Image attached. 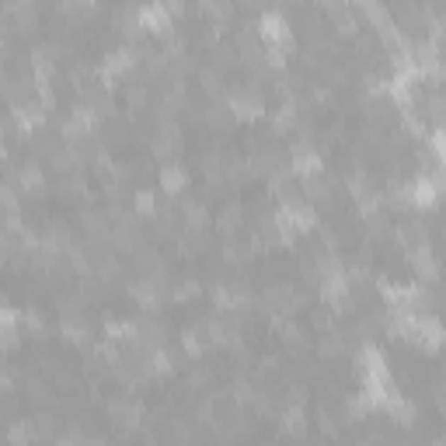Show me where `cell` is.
I'll use <instances>...</instances> for the list:
<instances>
[{
	"instance_id": "1",
	"label": "cell",
	"mask_w": 446,
	"mask_h": 446,
	"mask_svg": "<svg viewBox=\"0 0 446 446\" xmlns=\"http://www.w3.org/2000/svg\"><path fill=\"white\" fill-rule=\"evenodd\" d=\"M223 105L230 108V116H234V119L255 122L262 112H265V91H262V84H258V81H247V84H241L238 91H230Z\"/></svg>"
},
{
	"instance_id": "2",
	"label": "cell",
	"mask_w": 446,
	"mask_h": 446,
	"mask_svg": "<svg viewBox=\"0 0 446 446\" xmlns=\"http://www.w3.org/2000/svg\"><path fill=\"white\" fill-rule=\"evenodd\" d=\"M258 39L265 42V45H276V49H289L293 28H289L286 14H279V11H265L262 21H258Z\"/></svg>"
},
{
	"instance_id": "3",
	"label": "cell",
	"mask_w": 446,
	"mask_h": 446,
	"mask_svg": "<svg viewBox=\"0 0 446 446\" xmlns=\"http://www.w3.org/2000/svg\"><path fill=\"white\" fill-rule=\"evenodd\" d=\"M289 171H293L296 178L314 174V171H325L321 154H318V147H314L311 140H296V143L289 147Z\"/></svg>"
},
{
	"instance_id": "4",
	"label": "cell",
	"mask_w": 446,
	"mask_h": 446,
	"mask_svg": "<svg viewBox=\"0 0 446 446\" xmlns=\"http://www.w3.org/2000/svg\"><path fill=\"white\" fill-rule=\"evenodd\" d=\"M335 174H328V171H314V174H303L300 178V196L307 199V203H331V196H335Z\"/></svg>"
},
{
	"instance_id": "5",
	"label": "cell",
	"mask_w": 446,
	"mask_h": 446,
	"mask_svg": "<svg viewBox=\"0 0 446 446\" xmlns=\"http://www.w3.org/2000/svg\"><path fill=\"white\" fill-rule=\"evenodd\" d=\"M325 14L335 21V32H338V35H356V32H359V14H356V7H349V4H325Z\"/></svg>"
},
{
	"instance_id": "6",
	"label": "cell",
	"mask_w": 446,
	"mask_h": 446,
	"mask_svg": "<svg viewBox=\"0 0 446 446\" xmlns=\"http://www.w3.org/2000/svg\"><path fill=\"white\" fill-rule=\"evenodd\" d=\"M394 238H398V244H401L405 251L429 247V230H425V223H418V220H408V223H401V227L394 230Z\"/></svg>"
},
{
	"instance_id": "7",
	"label": "cell",
	"mask_w": 446,
	"mask_h": 446,
	"mask_svg": "<svg viewBox=\"0 0 446 446\" xmlns=\"http://www.w3.org/2000/svg\"><path fill=\"white\" fill-rule=\"evenodd\" d=\"M408 262H411V269L418 272V279L436 283V276H440V262H436L433 247H418V251H411V255H408Z\"/></svg>"
},
{
	"instance_id": "8",
	"label": "cell",
	"mask_w": 446,
	"mask_h": 446,
	"mask_svg": "<svg viewBox=\"0 0 446 446\" xmlns=\"http://www.w3.org/2000/svg\"><path fill=\"white\" fill-rule=\"evenodd\" d=\"M39 433H35V422L32 418H14L7 425V446H35Z\"/></svg>"
},
{
	"instance_id": "9",
	"label": "cell",
	"mask_w": 446,
	"mask_h": 446,
	"mask_svg": "<svg viewBox=\"0 0 446 446\" xmlns=\"http://www.w3.org/2000/svg\"><path fill=\"white\" fill-rule=\"evenodd\" d=\"M241 223H244L241 203H227L220 209V216H216V227H220V234H227V238H234V234L241 230Z\"/></svg>"
},
{
	"instance_id": "10",
	"label": "cell",
	"mask_w": 446,
	"mask_h": 446,
	"mask_svg": "<svg viewBox=\"0 0 446 446\" xmlns=\"http://www.w3.org/2000/svg\"><path fill=\"white\" fill-rule=\"evenodd\" d=\"M289 303H293V289H289L286 283L269 286V289L262 293V307H269L272 314H279V311H289Z\"/></svg>"
},
{
	"instance_id": "11",
	"label": "cell",
	"mask_w": 446,
	"mask_h": 446,
	"mask_svg": "<svg viewBox=\"0 0 446 446\" xmlns=\"http://www.w3.org/2000/svg\"><path fill=\"white\" fill-rule=\"evenodd\" d=\"M203 122L209 126V129H213V133H230V129H234V122H238V119L230 116V108H227L223 101H216V105H209V108H206Z\"/></svg>"
},
{
	"instance_id": "12",
	"label": "cell",
	"mask_w": 446,
	"mask_h": 446,
	"mask_svg": "<svg viewBox=\"0 0 446 446\" xmlns=\"http://www.w3.org/2000/svg\"><path fill=\"white\" fill-rule=\"evenodd\" d=\"M185 185H189L185 167H178V164H164V167H161V189H164V192H167V196H178Z\"/></svg>"
},
{
	"instance_id": "13",
	"label": "cell",
	"mask_w": 446,
	"mask_h": 446,
	"mask_svg": "<svg viewBox=\"0 0 446 446\" xmlns=\"http://www.w3.org/2000/svg\"><path fill=\"white\" fill-rule=\"evenodd\" d=\"M18 185H21V189H25L32 199H39L42 189H45V178H42L39 164H25V167L18 171Z\"/></svg>"
},
{
	"instance_id": "14",
	"label": "cell",
	"mask_w": 446,
	"mask_h": 446,
	"mask_svg": "<svg viewBox=\"0 0 446 446\" xmlns=\"http://www.w3.org/2000/svg\"><path fill=\"white\" fill-rule=\"evenodd\" d=\"M342 352H345V335H342V331L331 328V331H325V335L318 338V356H321V359H338Z\"/></svg>"
},
{
	"instance_id": "15",
	"label": "cell",
	"mask_w": 446,
	"mask_h": 446,
	"mask_svg": "<svg viewBox=\"0 0 446 446\" xmlns=\"http://www.w3.org/2000/svg\"><path fill=\"white\" fill-rule=\"evenodd\" d=\"M279 422H283V429L289 433V436H296V440L307 436V411H303V405H289L283 411Z\"/></svg>"
},
{
	"instance_id": "16",
	"label": "cell",
	"mask_w": 446,
	"mask_h": 446,
	"mask_svg": "<svg viewBox=\"0 0 446 446\" xmlns=\"http://www.w3.org/2000/svg\"><path fill=\"white\" fill-rule=\"evenodd\" d=\"M182 216H185V227H189V230H206V223H209L206 206L196 203V199H185V203H182Z\"/></svg>"
},
{
	"instance_id": "17",
	"label": "cell",
	"mask_w": 446,
	"mask_h": 446,
	"mask_svg": "<svg viewBox=\"0 0 446 446\" xmlns=\"http://www.w3.org/2000/svg\"><path fill=\"white\" fill-rule=\"evenodd\" d=\"M203 331H206V342H209V345H227V342H230V328H227V321H220V318H209L203 325Z\"/></svg>"
},
{
	"instance_id": "18",
	"label": "cell",
	"mask_w": 446,
	"mask_h": 446,
	"mask_svg": "<svg viewBox=\"0 0 446 446\" xmlns=\"http://www.w3.org/2000/svg\"><path fill=\"white\" fill-rule=\"evenodd\" d=\"M234 63H238V49H234L230 42L213 45V70H227V67H234Z\"/></svg>"
},
{
	"instance_id": "19",
	"label": "cell",
	"mask_w": 446,
	"mask_h": 446,
	"mask_svg": "<svg viewBox=\"0 0 446 446\" xmlns=\"http://www.w3.org/2000/svg\"><path fill=\"white\" fill-rule=\"evenodd\" d=\"M199 84H203V91L209 98H220V94H223V77H220V70H213V67H203V70H199Z\"/></svg>"
},
{
	"instance_id": "20",
	"label": "cell",
	"mask_w": 446,
	"mask_h": 446,
	"mask_svg": "<svg viewBox=\"0 0 446 446\" xmlns=\"http://www.w3.org/2000/svg\"><path fill=\"white\" fill-rule=\"evenodd\" d=\"M182 345H185V356H203V349H206L203 328H185L182 331Z\"/></svg>"
},
{
	"instance_id": "21",
	"label": "cell",
	"mask_w": 446,
	"mask_h": 446,
	"mask_svg": "<svg viewBox=\"0 0 446 446\" xmlns=\"http://www.w3.org/2000/svg\"><path fill=\"white\" fill-rule=\"evenodd\" d=\"M182 244H185L189 255H206V251H209V234H206V230H185Z\"/></svg>"
},
{
	"instance_id": "22",
	"label": "cell",
	"mask_w": 446,
	"mask_h": 446,
	"mask_svg": "<svg viewBox=\"0 0 446 446\" xmlns=\"http://www.w3.org/2000/svg\"><path fill=\"white\" fill-rule=\"evenodd\" d=\"M25 387H28V398H32V405H39V408L52 405V394L45 391V384H42L39 377H28V384H25Z\"/></svg>"
},
{
	"instance_id": "23",
	"label": "cell",
	"mask_w": 446,
	"mask_h": 446,
	"mask_svg": "<svg viewBox=\"0 0 446 446\" xmlns=\"http://www.w3.org/2000/svg\"><path fill=\"white\" fill-rule=\"evenodd\" d=\"M126 105H129V112H143L147 108V87L143 84H129L126 87Z\"/></svg>"
},
{
	"instance_id": "24",
	"label": "cell",
	"mask_w": 446,
	"mask_h": 446,
	"mask_svg": "<svg viewBox=\"0 0 446 446\" xmlns=\"http://www.w3.org/2000/svg\"><path fill=\"white\" fill-rule=\"evenodd\" d=\"M296 122H300V119H296L293 105H283L279 112H272V129H276V133H289V129H293Z\"/></svg>"
},
{
	"instance_id": "25",
	"label": "cell",
	"mask_w": 446,
	"mask_h": 446,
	"mask_svg": "<svg viewBox=\"0 0 446 446\" xmlns=\"http://www.w3.org/2000/svg\"><path fill=\"white\" fill-rule=\"evenodd\" d=\"M203 11L209 14V18H216L213 28H223V25L234 18V4H203Z\"/></svg>"
},
{
	"instance_id": "26",
	"label": "cell",
	"mask_w": 446,
	"mask_h": 446,
	"mask_svg": "<svg viewBox=\"0 0 446 446\" xmlns=\"http://www.w3.org/2000/svg\"><path fill=\"white\" fill-rule=\"evenodd\" d=\"M133 206H136V213H143V216H154V213H157V199H154V192H150V189L136 192Z\"/></svg>"
},
{
	"instance_id": "27",
	"label": "cell",
	"mask_w": 446,
	"mask_h": 446,
	"mask_svg": "<svg viewBox=\"0 0 446 446\" xmlns=\"http://www.w3.org/2000/svg\"><path fill=\"white\" fill-rule=\"evenodd\" d=\"M209 384H213V373H209L206 366H196L192 377H189V387H192V391H206Z\"/></svg>"
},
{
	"instance_id": "28",
	"label": "cell",
	"mask_w": 446,
	"mask_h": 446,
	"mask_svg": "<svg viewBox=\"0 0 446 446\" xmlns=\"http://www.w3.org/2000/svg\"><path fill=\"white\" fill-rule=\"evenodd\" d=\"M35 433H39V436H52V433H56V418H52L49 411H39V415H35Z\"/></svg>"
},
{
	"instance_id": "29",
	"label": "cell",
	"mask_w": 446,
	"mask_h": 446,
	"mask_svg": "<svg viewBox=\"0 0 446 446\" xmlns=\"http://www.w3.org/2000/svg\"><path fill=\"white\" fill-rule=\"evenodd\" d=\"M0 209L11 216V213H18V199H14V189L11 185H0Z\"/></svg>"
},
{
	"instance_id": "30",
	"label": "cell",
	"mask_w": 446,
	"mask_h": 446,
	"mask_svg": "<svg viewBox=\"0 0 446 446\" xmlns=\"http://www.w3.org/2000/svg\"><path fill=\"white\" fill-rule=\"evenodd\" d=\"M321 429H325V436H335V433H338V418H335L331 411H321Z\"/></svg>"
},
{
	"instance_id": "31",
	"label": "cell",
	"mask_w": 446,
	"mask_h": 446,
	"mask_svg": "<svg viewBox=\"0 0 446 446\" xmlns=\"http://www.w3.org/2000/svg\"><path fill=\"white\" fill-rule=\"evenodd\" d=\"M77 384V377L74 373H67V369H56V387H63V391H70Z\"/></svg>"
},
{
	"instance_id": "32",
	"label": "cell",
	"mask_w": 446,
	"mask_h": 446,
	"mask_svg": "<svg viewBox=\"0 0 446 446\" xmlns=\"http://www.w3.org/2000/svg\"><path fill=\"white\" fill-rule=\"evenodd\" d=\"M77 446H105V443H101L98 436H87V440H84V436H81V440H77Z\"/></svg>"
},
{
	"instance_id": "33",
	"label": "cell",
	"mask_w": 446,
	"mask_h": 446,
	"mask_svg": "<svg viewBox=\"0 0 446 446\" xmlns=\"http://www.w3.org/2000/svg\"><path fill=\"white\" fill-rule=\"evenodd\" d=\"M56 446H77L74 440H56Z\"/></svg>"
}]
</instances>
